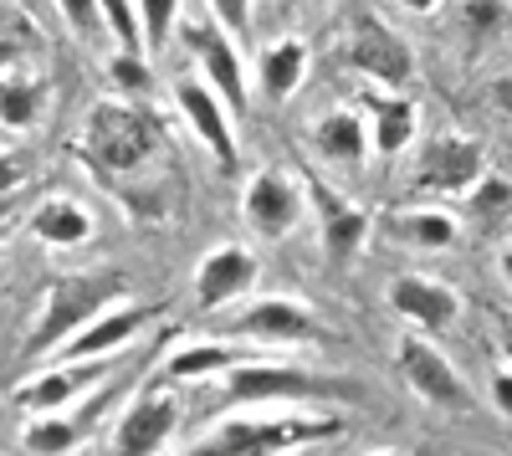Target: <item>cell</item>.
Instances as JSON below:
<instances>
[{
    "mask_svg": "<svg viewBox=\"0 0 512 456\" xmlns=\"http://www.w3.org/2000/svg\"><path fill=\"white\" fill-rule=\"evenodd\" d=\"M344 436V416L323 410H282V405H241L216 426H205L175 456H292L313 441Z\"/></svg>",
    "mask_w": 512,
    "mask_h": 456,
    "instance_id": "2",
    "label": "cell"
},
{
    "mask_svg": "<svg viewBox=\"0 0 512 456\" xmlns=\"http://www.w3.org/2000/svg\"><path fill=\"white\" fill-rule=\"evenodd\" d=\"M400 6H405L410 16H436V11H441V0H400Z\"/></svg>",
    "mask_w": 512,
    "mask_h": 456,
    "instance_id": "36",
    "label": "cell"
},
{
    "mask_svg": "<svg viewBox=\"0 0 512 456\" xmlns=\"http://www.w3.org/2000/svg\"><path fill=\"white\" fill-rule=\"evenodd\" d=\"M241 359H251V354L236 339H190V344H175V349L159 359V375L169 385H200V380L231 375Z\"/></svg>",
    "mask_w": 512,
    "mask_h": 456,
    "instance_id": "18",
    "label": "cell"
},
{
    "mask_svg": "<svg viewBox=\"0 0 512 456\" xmlns=\"http://www.w3.org/2000/svg\"><path fill=\"white\" fill-rule=\"evenodd\" d=\"M21 185H26V164L11 149H0V200H16Z\"/></svg>",
    "mask_w": 512,
    "mask_h": 456,
    "instance_id": "34",
    "label": "cell"
},
{
    "mask_svg": "<svg viewBox=\"0 0 512 456\" xmlns=\"http://www.w3.org/2000/svg\"><path fill=\"white\" fill-rule=\"evenodd\" d=\"M369 456H400V451H369Z\"/></svg>",
    "mask_w": 512,
    "mask_h": 456,
    "instance_id": "40",
    "label": "cell"
},
{
    "mask_svg": "<svg viewBox=\"0 0 512 456\" xmlns=\"http://www.w3.org/2000/svg\"><path fill=\"white\" fill-rule=\"evenodd\" d=\"M98 11H103V36L113 41V52H149L134 0H98Z\"/></svg>",
    "mask_w": 512,
    "mask_h": 456,
    "instance_id": "26",
    "label": "cell"
},
{
    "mask_svg": "<svg viewBox=\"0 0 512 456\" xmlns=\"http://www.w3.org/2000/svg\"><path fill=\"white\" fill-rule=\"evenodd\" d=\"M77 159L88 164V175L98 185H108L113 200L128 205V216H154L149 195L139 190V175L149 180V170L159 164V129L144 108H134L128 98H103L88 108L82 129L72 139Z\"/></svg>",
    "mask_w": 512,
    "mask_h": 456,
    "instance_id": "1",
    "label": "cell"
},
{
    "mask_svg": "<svg viewBox=\"0 0 512 456\" xmlns=\"http://www.w3.org/2000/svg\"><path fill=\"white\" fill-rule=\"evenodd\" d=\"M395 369H400V380L425 400V405H436V410H446V416H466L472 410V390H466V380H461V369L425 339V334H400L395 339Z\"/></svg>",
    "mask_w": 512,
    "mask_h": 456,
    "instance_id": "9",
    "label": "cell"
},
{
    "mask_svg": "<svg viewBox=\"0 0 512 456\" xmlns=\"http://www.w3.org/2000/svg\"><path fill=\"white\" fill-rule=\"evenodd\" d=\"M180 395L169 385H149L123 405V416L113 421L108 456H164L169 436L180 431Z\"/></svg>",
    "mask_w": 512,
    "mask_h": 456,
    "instance_id": "12",
    "label": "cell"
},
{
    "mask_svg": "<svg viewBox=\"0 0 512 456\" xmlns=\"http://www.w3.org/2000/svg\"><path fill=\"white\" fill-rule=\"evenodd\" d=\"M497 272H502V277H507V287H512V241L497 252Z\"/></svg>",
    "mask_w": 512,
    "mask_h": 456,
    "instance_id": "37",
    "label": "cell"
},
{
    "mask_svg": "<svg viewBox=\"0 0 512 456\" xmlns=\"http://www.w3.org/2000/svg\"><path fill=\"white\" fill-rule=\"evenodd\" d=\"M175 113L185 118V129L205 144V154L216 159V170L236 175L241 170V139H236V118L231 108L205 88L200 77H180L175 82Z\"/></svg>",
    "mask_w": 512,
    "mask_h": 456,
    "instance_id": "13",
    "label": "cell"
},
{
    "mask_svg": "<svg viewBox=\"0 0 512 456\" xmlns=\"http://www.w3.org/2000/svg\"><path fill=\"white\" fill-rule=\"evenodd\" d=\"M287 6H297V11H313V6H323V0H287Z\"/></svg>",
    "mask_w": 512,
    "mask_h": 456,
    "instance_id": "39",
    "label": "cell"
},
{
    "mask_svg": "<svg viewBox=\"0 0 512 456\" xmlns=\"http://www.w3.org/2000/svg\"><path fill=\"white\" fill-rule=\"evenodd\" d=\"M128 298V272L123 267H88V272H62L47 282L41 293V308H36V323L21 344V354L31 364H47L57 359V349L67 339H77L98 313H108L113 303Z\"/></svg>",
    "mask_w": 512,
    "mask_h": 456,
    "instance_id": "3",
    "label": "cell"
},
{
    "mask_svg": "<svg viewBox=\"0 0 512 456\" xmlns=\"http://www.w3.org/2000/svg\"><path fill=\"white\" fill-rule=\"evenodd\" d=\"M108 77L123 98H149L154 93V57L149 52H113L108 62Z\"/></svg>",
    "mask_w": 512,
    "mask_h": 456,
    "instance_id": "28",
    "label": "cell"
},
{
    "mask_svg": "<svg viewBox=\"0 0 512 456\" xmlns=\"http://www.w3.org/2000/svg\"><path fill=\"white\" fill-rule=\"evenodd\" d=\"M41 108H47V77L26 62H0V129H36Z\"/></svg>",
    "mask_w": 512,
    "mask_h": 456,
    "instance_id": "23",
    "label": "cell"
},
{
    "mask_svg": "<svg viewBox=\"0 0 512 456\" xmlns=\"http://www.w3.org/2000/svg\"><path fill=\"white\" fill-rule=\"evenodd\" d=\"M308 67H313L308 41L303 36H277L262 47V57H256V93L267 103H292L297 88L308 82Z\"/></svg>",
    "mask_w": 512,
    "mask_h": 456,
    "instance_id": "20",
    "label": "cell"
},
{
    "mask_svg": "<svg viewBox=\"0 0 512 456\" xmlns=\"http://www.w3.org/2000/svg\"><path fill=\"white\" fill-rule=\"evenodd\" d=\"M26 231L41 241V246H52V252H77V246H88L93 241V211L82 200L72 195H47L41 205H31V216H26Z\"/></svg>",
    "mask_w": 512,
    "mask_h": 456,
    "instance_id": "21",
    "label": "cell"
},
{
    "mask_svg": "<svg viewBox=\"0 0 512 456\" xmlns=\"http://www.w3.org/2000/svg\"><path fill=\"white\" fill-rule=\"evenodd\" d=\"M364 118H369V144H374V154H384V159L405 154V149L415 144V134H420V113H415V103L400 98V93H379Z\"/></svg>",
    "mask_w": 512,
    "mask_h": 456,
    "instance_id": "24",
    "label": "cell"
},
{
    "mask_svg": "<svg viewBox=\"0 0 512 456\" xmlns=\"http://www.w3.org/2000/svg\"><path fill=\"white\" fill-rule=\"evenodd\" d=\"M487 175V149L466 134H436L425 139L415 159V190H436V195H472V185Z\"/></svg>",
    "mask_w": 512,
    "mask_h": 456,
    "instance_id": "14",
    "label": "cell"
},
{
    "mask_svg": "<svg viewBox=\"0 0 512 456\" xmlns=\"http://www.w3.org/2000/svg\"><path fill=\"white\" fill-rule=\"evenodd\" d=\"M502 364H512V323L502 328Z\"/></svg>",
    "mask_w": 512,
    "mask_h": 456,
    "instance_id": "38",
    "label": "cell"
},
{
    "mask_svg": "<svg viewBox=\"0 0 512 456\" xmlns=\"http://www.w3.org/2000/svg\"><path fill=\"white\" fill-rule=\"evenodd\" d=\"M62 26L72 31V41H103V11H98V0H52Z\"/></svg>",
    "mask_w": 512,
    "mask_h": 456,
    "instance_id": "29",
    "label": "cell"
},
{
    "mask_svg": "<svg viewBox=\"0 0 512 456\" xmlns=\"http://www.w3.org/2000/svg\"><path fill=\"white\" fill-rule=\"evenodd\" d=\"M31 456H72L82 446V416L72 410H47V416H31L21 431Z\"/></svg>",
    "mask_w": 512,
    "mask_h": 456,
    "instance_id": "25",
    "label": "cell"
},
{
    "mask_svg": "<svg viewBox=\"0 0 512 456\" xmlns=\"http://www.w3.org/2000/svg\"><path fill=\"white\" fill-rule=\"evenodd\" d=\"M180 36L200 62V82L231 108V118H241L251 103V72L241 62L236 36H226L216 21H180Z\"/></svg>",
    "mask_w": 512,
    "mask_h": 456,
    "instance_id": "10",
    "label": "cell"
},
{
    "mask_svg": "<svg viewBox=\"0 0 512 456\" xmlns=\"http://www.w3.org/2000/svg\"><path fill=\"white\" fill-rule=\"evenodd\" d=\"M313 154L323 164H333V170H359V164L374 154L369 144V118L359 108H333L313 123Z\"/></svg>",
    "mask_w": 512,
    "mask_h": 456,
    "instance_id": "19",
    "label": "cell"
},
{
    "mask_svg": "<svg viewBox=\"0 0 512 456\" xmlns=\"http://www.w3.org/2000/svg\"><path fill=\"white\" fill-rule=\"evenodd\" d=\"M487 395H492V405H497V416L512 421V364H497V369H492Z\"/></svg>",
    "mask_w": 512,
    "mask_h": 456,
    "instance_id": "33",
    "label": "cell"
},
{
    "mask_svg": "<svg viewBox=\"0 0 512 456\" xmlns=\"http://www.w3.org/2000/svg\"><path fill=\"white\" fill-rule=\"evenodd\" d=\"M226 339L251 344V349H313V344H333L338 328H328L318 318V308L297 303L287 293H267L251 298L226 318Z\"/></svg>",
    "mask_w": 512,
    "mask_h": 456,
    "instance_id": "5",
    "label": "cell"
},
{
    "mask_svg": "<svg viewBox=\"0 0 512 456\" xmlns=\"http://www.w3.org/2000/svg\"><path fill=\"white\" fill-rule=\"evenodd\" d=\"M384 231L390 241L410 246V252H451L461 241V221L441 205H400V211L384 216Z\"/></svg>",
    "mask_w": 512,
    "mask_h": 456,
    "instance_id": "22",
    "label": "cell"
},
{
    "mask_svg": "<svg viewBox=\"0 0 512 456\" xmlns=\"http://www.w3.org/2000/svg\"><path fill=\"white\" fill-rule=\"evenodd\" d=\"M461 26L472 41H487L507 26V0H466L461 6Z\"/></svg>",
    "mask_w": 512,
    "mask_h": 456,
    "instance_id": "31",
    "label": "cell"
},
{
    "mask_svg": "<svg viewBox=\"0 0 512 456\" xmlns=\"http://www.w3.org/2000/svg\"><path fill=\"white\" fill-rule=\"evenodd\" d=\"M256 277H262V262H256L251 246L241 241H221V246H210V252L195 262V308L200 313H221L231 303H241Z\"/></svg>",
    "mask_w": 512,
    "mask_h": 456,
    "instance_id": "15",
    "label": "cell"
},
{
    "mask_svg": "<svg viewBox=\"0 0 512 456\" xmlns=\"http://www.w3.org/2000/svg\"><path fill=\"white\" fill-rule=\"evenodd\" d=\"M492 108H497V113H507V118H512V72H507V77H497V82H492Z\"/></svg>",
    "mask_w": 512,
    "mask_h": 456,
    "instance_id": "35",
    "label": "cell"
},
{
    "mask_svg": "<svg viewBox=\"0 0 512 456\" xmlns=\"http://www.w3.org/2000/svg\"><path fill=\"white\" fill-rule=\"evenodd\" d=\"M113 359H52V364H41L31 380L16 385V405L26 410V416H47V410H72L82 405L93 390H103V380L113 375Z\"/></svg>",
    "mask_w": 512,
    "mask_h": 456,
    "instance_id": "11",
    "label": "cell"
},
{
    "mask_svg": "<svg viewBox=\"0 0 512 456\" xmlns=\"http://www.w3.org/2000/svg\"><path fill=\"white\" fill-rule=\"evenodd\" d=\"M303 190H308V211H313V231H318V246H323V262L333 272H344L349 262H359V252L369 246L374 216L364 211L359 200H349L338 185H328L323 175H303Z\"/></svg>",
    "mask_w": 512,
    "mask_h": 456,
    "instance_id": "7",
    "label": "cell"
},
{
    "mask_svg": "<svg viewBox=\"0 0 512 456\" xmlns=\"http://www.w3.org/2000/svg\"><path fill=\"white\" fill-rule=\"evenodd\" d=\"M390 308L415 328V334H425V339H436V334H446V328L461 318V293L451 282H441V277H420V272H400L395 282H390Z\"/></svg>",
    "mask_w": 512,
    "mask_h": 456,
    "instance_id": "17",
    "label": "cell"
},
{
    "mask_svg": "<svg viewBox=\"0 0 512 456\" xmlns=\"http://www.w3.org/2000/svg\"><path fill=\"white\" fill-rule=\"evenodd\" d=\"M205 11L226 36H246L251 26V0H205Z\"/></svg>",
    "mask_w": 512,
    "mask_h": 456,
    "instance_id": "32",
    "label": "cell"
},
{
    "mask_svg": "<svg viewBox=\"0 0 512 456\" xmlns=\"http://www.w3.org/2000/svg\"><path fill=\"white\" fill-rule=\"evenodd\" d=\"M241 221L262 236V241H282L292 236L297 226L308 221V190H303V175L292 170H277V164H267V170L246 175L241 185Z\"/></svg>",
    "mask_w": 512,
    "mask_h": 456,
    "instance_id": "8",
    "label": "cell"
},
{
    "mask_svg": "<svg viewBox=\"0 0 512 456\" xmlns=\"http://www.w3.org/2000/svg\"><path fill=\"white\" fill-rule=\"evenodd\" d=\"M226 400L241 405H313V400H338V395H354L349 380H333L318 375V369L303 364H282V359H241L231 375H221Z\"/></svg>",
    "mask_w": 512,
    "mask_h": 456,
    "instance_id": "4",
    "label": "cell"
},
{
    "mask_svg": "<svg viewBox=\"0 0 512 456\" xmlns=\"http://www.w3.org/2000/svg\"><path fill=\"white\" fill-rule=\"evenodd\" d=\"M134 6H139V21H144V47H149V57H159L180 31L185 0H134Z\"/></svg>",
    "mask_w": 512,
    "mask_h": 456,
    "instance_id": "27",
    "label": "cell"
},
{
    "mask_svg": "<svg viewBox=\"0 0 512 456\" xmlns=\"http://www.w3.org/2000/svg\"><path fill=\"white\" fill-rule=\"evenodd\" d=\"M159 313H164V303H134V298H123V303H113L108 313H98L77 339H67V344L57 349V359H113V354H123L128 344H134ZM47 364H52V359H47Z\"/></svg>",
    "mask_w": 512,
    "mask_h": 456,
    "instance_id": "16",
    "label": "cell"
},
{
    "mask_svg": "<svg viewBox=\"0 0 512 456\" xmlns=\"http://www.w3.org/2000/svg\"><path fill=\"white\" fill-rule=\"evenodd\" d=\"M344 62H349L359 77H369L379 93H400V88H410V77H415L410 41H405L390 21H379L374 11H354V16H349Z\"/></svg>",
    "mask_w": 512,
    "mask_h": 456,
    "instance_id": "6",
    "label": "cell"
},
{
    "mask_svg": "<svg viewBox=\"0 0 512 456\" xmlns=\"http://www.w3.org/2000/svg\"><path fill=\"white\" fill-rule=\"evenodd\" d=\"M472 216H482V221H497L502 211H512V180H502V175H482L477 185H472Z\"/></svg>",
    "mask_w": 512,
    "mask_h": 456,
    "instance_id": "30",
    "label": "cell"
}]
</instances>
